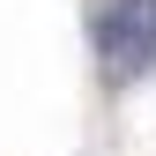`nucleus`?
<instances>
[{
	"label": "nucleus",
	"mask_w": 156,
	"mask_h": 156,
	"mask_svg": "<svg viewBox=\"0 0 156 156\" xmlns=\"http://www.w3.org/2000/svg\"><path fill=\"white\" fill-rule=\"evenodd\" d=\"M89 45H97V67H104L112 89L141 82L156 67V0H97Z\"/></svg>",
	"instance_id": "obj_1"
}]
</instances>
